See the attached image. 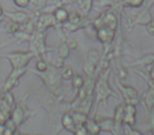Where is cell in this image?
Wrapping results in <instances>:
<instances>
[{"label":"cell","mask_w":154,"mask_h":135,"mask_svg":"<svg viewBox=\"0 0 154 135\" xmlns=\"http://www.w3.org/2000/svg\"><path fill=\"white\" fill-rule=\"evenodd\" d=\"M85 128H86L87 132L93 135H97L100 131V127L94 120H86L85 121Z\"/></svg>","instance_id":"obj_4"},{"label":"cell","mask_w":154,"mask_h":135,"mask_svg":"<svg viewBox=\"0 0 154 135\" xmlns=\"http://www.w3.org/2000/svg\"><path fill=\"white\" fill-rule=\"evenodd\" d=\"M72 77H73L72 69H70V68L64 69V71L62 72V78H64V79H71Z\"/></svg>","instance_id":"obj_13"},{"label":"cell","mask_w":154,"mask_h":135,"mask_svg":"<svg viewBox=\"0 0 154 135\" xmlns=\"http://www.w3.org/2000/svg\"><path fill=\"white\" fill-rule=\"evenodd\" d=\"M87 130L84 126H80L79 128L76 129V132H75V135H87Z\"/></svg>","instance_id":"obj_18"},{"label":"cell","mask_w":154,"mask_h":135,"mask_svg":"<svg viewBox=\"0 0 154 135\" xmlns=\"http://www.w3.org/2000/svg\"><path fill=\"white\" fill-rule=\"evenodd\" d=\"M147 31L149 34L154 35V21L153 20H151V21H149L147 23Z\"/></svg>","instance_id":"obj_16"},{"label":"cell","mask_w":154,"mask_h":135,"mask_svg":"<svg viewBox=\"0 0 154 135\" xmlns=\"http://www.w3.org/2000/svg\"><path fill=\"white\" fill-rule=\"evenodd\" d=\"M14 2H15V5H18V7L26 8V7H28L29 3H30V0H14Z\"/></svg>","instance_id":"obj_15"},{"label":"cell","mask_w":154,"mask_h":135,"mask_svg":"<svg viewBox=\"0 0 154 135\" xmlns=\"http://www.w3.org/2000/svg\"><path fill=\"white\" fill-rule=\"evenodd\" d=\"M10 16H12V19L14 20V21H26V19H28V16H26V14L24 13H21V12H14V13H9Z\"/></svg>","instance_id":"obj_8"},{"label":"cell","mask_w":154,"mask_h":135,"mask_svg":"<svg viewBox=\"0 0 154 135\" xmlns=\"http://www.w3.org/2000/svg\"><path fill=\"white\" fill-rule=\"evenodd\" d=\"M18 29H19V26H18V23L16 21L11 22V23L9 24V31H10V32L14 33V32H16Z\"/></svg>","instance_id":"obj_17"},{"label":"cell","mask_w":154,"mask_h":135,"mask_svg":"<svg viewBox=\"0 0 154 135\" xmlns=\"http://www.w3.org/2000/svg\"><path fill=\"white\" fill-rule=\"evenodd\" d=\"M2 14H3V11H2V8L0 7V16H2Z\"/></svg>","instance_id":"obj_21"},{"label":"cell","mask_w":154,"mask_h":135,"mask_svg":"<svg viewBox=\"0 0 154 135\" xmlns=\"http://www.w3.org/2000/svg\"><path fill=\"white\" fill-rule=\"evenodd\" d=\"M36 66H37V69H38L39 71H41V72H43V71H45V70H47V63H45V60H42V59H40V60H38V61H37Z\"/></svg>","instance_id":"obj_14"},{"label":"cell","mask_w":154,"mask_h":135,"mask_svg":"<svg viewBox=\"0 0 154 135\" xmlns=\"http://www.w3.org/2000/svg\"><path fill=\"white\" fill-rule=\"evenodd\" d=\"M30 2H32L33 5H37V7H43L47 2V0H30Z\"/></svg>","instance_id":"obj_19"},{"label":"cell","mask_w":154,"mask_h":135,"mask_svg":"<svg viewBox=\"0 0 154 135\" xmlns=\"http://www.w3.org/2000/svg\"><path fill=\"white\" fill-rule=\"evenodd\" d=\"M22 117H23V112H22V110L20 109L19 107H17L15 111H14V113H13L12 120L15 122V124H20V122H21Z\"/></svg>","instance_id":"obj_7"},{"label":"cell","mask_w":154,"mask_h":135,"mask_svg":"<svg viewBox=\"0 0 154 135\" xmlns=\"http://www.w3.org/2000/svg\"><path fill=\"white\" fill-rule=\"evenodd\" d=\"M51 24H55V17H53L52 15H42L39 17L38 20V30L43 31L45 29H47L48 26H50Z\"/></svg>","instance_id":"obj_3"},{"label":"cell","mask_w":154,"mask_h":135,"mask_svg":"<svg viewBox=\"0 0 154 135\" xmlns=\"http://www.w3.org/2000/svg\"><path fill=\"white\" fill-rule=\"evenodd\" d=\"M54 17H55V19L57 20V21L64 22L69 18V13L63 8H58L55 11V13H54Z\"/></svg>","instance_id":"obj_5"},{"label":"cell","mask_w":154,"mask_h":135,"mask_svg":"<svg viewBox=\"0 0 154 135\" xmlns=\"http://www.w3.org/2000/svg\"><path fill=\"white\" fill-rule=\"evenodd\" d=\"M150 75H151V77L154 79V66L151 69V71H150Z\"/></svg>","instance_id":"obj_20"},{"label":"cell","mask_w":154,"mask_h":135,"mask_svg":"<svg viewBox=\"0 0 154 135\" xmlns=\"http://www.w3.org/2000/svg\"><path fill=\"white\" fill-rule=\"evenodd\" d=\"M62 124H63V126L70 131H74L75 129H76L74 118H73L70 114H64L63 118H62Z\"/></svg>","instance_id":"obj_6"},{"label":"cell","mask_w":154,"mask_h":135,"mask_svg":"<svg viewBox=\"0 0 154 135\" xmlns=\"http://www.w3.org/2000/svg\"><path fill=\"white\" fill-rule=\"evenodd\" d=\"M69 20H70V22L72 24H78L80 22V15L77 12H73V13L69 14Z\"/></svg>","instance_id":"obj_9"},{"label":"cell","mask_w":154,"mask_h":135,"mask_svg":"<svg viewBox=\"0 0 154 135\" xmlns=\"http://www.w3.org/2000/svg\"><path fill=\"white\" fill-rule=\"evenodd\" d=\"M127 5H130L133 8H138L143 5V0H122Z\"/></svg>","instance_id":"obj_10"},{"label":"cell","mask_w":154,"mask_h":135,"mask_svg":"<svg viewBox=\"0 0 154 135\" xmlns=\"http://www.w3.org/2000/svg\"><path fill=\"white\" fill-rule=\"evenodd\" d=\"M117 18L112 12H106L94 21V26L97 30V38L103 43H109L114 37Z\"/></svg>","instance_id":"obj_1"},{"label":"cell","mask_w":154,"mask_h":135,"mask_svg":"<svg viewBox=\"0 0 154 135\" xmlns=\"http://www.w3.org/2000/svg\"><path fill=\"white\" fill-rule=\"evenodd\" d=\"M73 78V84H74L75 88H82V84H84V79L82 78V76L80 75H75Z\"/></svg>","instance_id":"obj_11"},{"label":"cell","mask_w":154,"mask_h":135,"mask_svg":"<svg viewBox=\"0 0 154 135\" xmlns=\"http://www.w3.org/2000/svg\"><path fill=\"white\" fill-rule=\"evenodd\" d=\"M59 54L61 56V58H66L69 56V48L66 43H62L61 45L59 47Z\"/></svg>","instance_id":"obj_12"},{"label":"cell","mask_w":154,"mask_h":135,"mask_svg":"<svg viewBox=\"0 0 154 135\" xmlns=\"http://www.w3.org/2000/svg\"><path fill=\"white\" fill-rule=\"evenodd\" d=\"M32 54H26V53H13L9 55V58L11 60L12 64H13L14 69H22L28 61L30 60Z\"/></svg>","instance_id":"obj_2"}]
</instances>
